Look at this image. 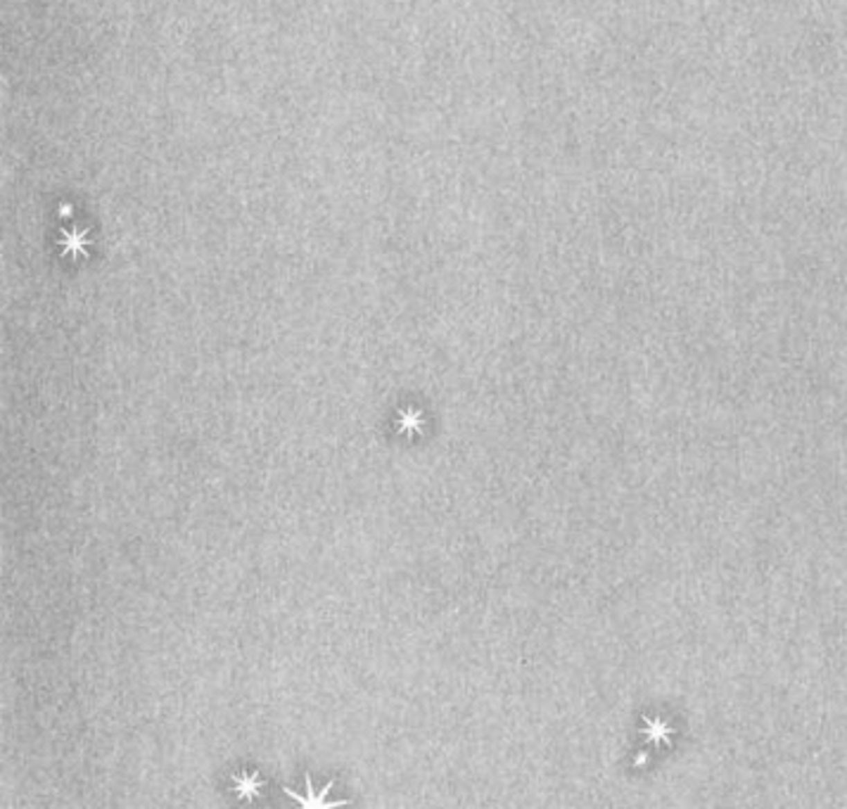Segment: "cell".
Wrapping results in <instances>:
<instances>
[{"mask_svg": "<svg viewBox=\"0 0 847 809\" xmlns=\"http://www.w3.org/2000/svg\"><path fill=\"white\" fill-rule=\"evenodd\" d=\"M306 788H309V797L297 795V793H294V790H289V788H285V793H287L289 797H294V800H297V802H302L304 807H316V809L328 807V802H323V797H326V795H328V790L332 788V781H330V783H328L323 790H319V795H316V790L311 788V781H309V779H306Z\"/></svg>", "mask_w": 847, "mask_h": 809, "instance_id": "1", "label": "cell"}, {"mask_svg": "<svg viewBox=\"0 0 847 809\" xmlns=\"http://www.w3.org/2000/svg\"><path fill=\"white\" fill-rule=\"evenodd\" d=\"M261 785H264V781L256 776V774H249V776L235 779V790H238V795H240V797H254V795H259V788H261Z\"/></svg>", "mask_w": 847, "mask_h": 809, "instance_id": "2", "label": "cell"}]
</instances>
